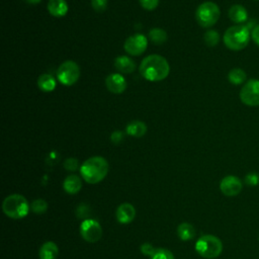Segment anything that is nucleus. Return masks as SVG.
<instances>
[{"label": "nucleus", "mask_w": 259, "mask_h": 259, "mask_svg": "<svg viewBox=\"0 0 259 259\" xmlns=\"http://www.w3.org/2000/svg\"><path fill=\"white\" fill-rule=\"evenodd\" d=\"M140 73L148 81L158 82L166 79L170 73L168 61L160 55L147 56L140 64Z\"/></svg>", "instance_id": "f257e3e1"}, {"label": "nucleus", "mask_w": 259, "mask_h": 259, "mask_svg": "<svg viewBox=\"0 0 259 259\" xmlns=\"http://www.w3.org/2000/svg\"><path fill=\"white\" fill-rule=\"evenodd\" d=\"M108 172V163L101 156H94L86 161L80 167L82 178L89 184H96L103 180Z\"/></svg>", "instance_id": "f03ea898"}, {"label": "nucleus", "mask_w": 259, "mask_h": 259, "mask_svg": "<svg viewBox=\"0 0 259 259\" xmlns=\"http://www.w3.org/2000/svg\"><path fill=\"white\" fill-rule=\"evenodd\" d=\"M224 44L232 51L245 49L251 38V31L245 24H237L229 27L224 33Z\"/></svg>", "instance_id": "7ed1b4c3"}, {"label": "nucleus", "mask_w": 259, "mask_h": 259, "mask_svg": "<svg viewBox=\"0 0 259 259\" xmlns=\"http://www.w3.org/2000/svg\"><path fill=\"white\" fill-rule=\"evenodd\" d=\"M2 209L10 219L18 220L27 215L29 204L26 198L21 194H11L3 200Z\"/></svg>", "instance_id": "20e7f679"}, {"label": "nucleus", "mask_w": 259, "mask_h": 259, "mask_svg": "<svg viewBox=\"0 0 259 259\" xmlns=\"http://www.w3.org/2000/svg\"><path fill=\"white\" fill-rule=\"evenodd\" d=\"M195 250L201 257L206 259H213L222 253L223 243L215 236L204 235L196 241Z\"/></svg>", "instance_id": "39448f33"}, {"label": "nucleus", "mask_w": 259, "mask_h": 259, "mask_svg": "<svg viewBox=\"0 0 259 259\" xmlns=\"http://www.w3.org/2000/svg\"><path fill=\"white\" fill-rule=\"evenodd\" d=\"M221 15V11L219 6L211 1H206L201 3L196 11H195V18L197 23L201 27H211L214 25Z\"/></svg>", "instance_id": "423d86ee"}, {"label": "nucleus", "mask_w": 259, "mask_h": 259, "mask_svg": "<svg viewBox=\"0 0 259 259\" xmlns=\"http://www.w3.org/2000/svg\"><path fill=\"white\" fill-rule=\"evenodd\" d=\"M80 77V68L74 61H65L57 71L58 81L65 86L74 85Z\"/></svg>", "instance_id": "0eeeda50"}, {"label": "nucleus", "mask_w": 259, "mask_h": 259, "mask_svg": "<svg viewBox=\"0 0 259 259\" xmlns=\"http://www.w3.org/2000/svg\"><path fill=\"white\" fill-rule=\"evenodd\" d=\"M241 101L248 106L259 105V80L250 79L242 87L240 91Z\"/></svg>", "instance_id": "6e6552de"}, {"label": "nucleus", "mask_w": 259, "mask_h": 259, "mask_svg": "<svg viewBox=\"0 0 259 259\" xmlns=\"http://www.w3.org/2000/svg\"><path fill=\"white\" fill-rule=\"evenodd\" d=\"M80 234L85 241L95 243L102 236V228L97 221L84 220L80 225Z\"/></svg>", "instance_id": "1a4fd4ad"}, {"label": "nucleus", "mask_w": 259, "mask_h": 259, "mask_svg": "<svg viewBox=\"0 0 259 259\" xmlns=\"http://www.w3.org/2000/svg\"><path fill=\"white\" fill-rule=\"evenodd\" d=\"M148 47V39L142 33H136L128 36L123 45L124 51L132 56L142 55Z\"/></svg>", "instance_id": "9d476101"}, {"label": "nucleus", "mask_w": 259, "mask_h": 259, "mask_svg": "<svg viewBox=\"0 0 259 259\" xmlns=\"http://www.w3.org/2000/svg\"><path fill=\"white\" fill-rule=\"evenodd\" d=\"M242 181L234 175H228L221 180L220 189L227 196H236L242 190Z\"/></svg>", "instance_id": "9b49d317"}, {"label": "nucleus", "mask_w": 259, "mask_h": 259, "mask_svg": "<svg viewBox=\"0 0 259 259\" xmlns=\"http://www.w3.org/2000/svg\"><path fill=\"white\" fill-rule=\"evenodd\" d=\"M126 80L120 73L109 74L105 79V86L111 93L121 94L126 89Z\"/></svg>", "instance_id": "f8f14e48"}, {"label": "nucleus", "mask_w": 259, "mask_h": 259, "mask_svg": "<svg viewBox=\"0 0 259 259\" xmlns=\"http://www.w3.org/2000/svg\"><path fill=\"white\" fill-rule=\"evenodd\" d=\"M136 217L135 207L127 202L121 203L116 209V219L120 224H128Z\"/></svg>", "instance_id": "ddd939ff"}, {"label": "nucleus", "mask_w": 259, "mask_h": 259, "mask_svg": "<svg viewBox=\"0 0 259 259\" xmlns=\"http://www.w3.org/2000/svg\"><path fill=\"white\" fill-rule=\"evenodd\" d=\"M115 69L122 74H130L136 70L135 62L127 56H119L114 60Z\"/></svg>", "instance_id": "4468645a"}, {"label": "nucleus", "mask_w": 259, "mask_h": 259, "mask_svg": "<svg viewBox=\"0 0 259 259\" xmlns=\"http://www.w3.org/2000/svg\"><path fill=\"white\" fill-rule=\"evenodd\" d=\"M47 8L49 13L55 17L65 16L68 12V4L65 0H50Z\"/></svg>", "instance_id": "2eb2a0df"}, {"label": "nucleus", "mask_w": 259, "mask_h": 259, "mask_svg": "<svg viewBox=\"0 0 259 259\" xmlns=\"http://www.w3.org/2000/svg\"><path fill=\"white\" fill-rule=\"evenodd\" d=\"M229 17L233 22L237 24H242L247 21L248 13L244 6L240 4H235L229 9Z\"/></svg>", "instance_id": "dca6fc26"}, {"label": "nucleus", "mask_w": 259, "mask_h": 259, "mask_svg": "<svg viewBox=\"0 0 259 259\" xmlns=\"http://www.w3.org/2000/svg\"><path fill=\"white\" fill-rule=\"evenodd\" d=\"M81 187H82V182L80 177L77 175H69L63 182V188L69 194L78 193Z\"/></svg>", "instance_id": "f3484780"}, {"label": "nucleus", "mask_w": 259, "mask_h": 259, "mask_svg": "<svg viewBox=\"0 0 259 259\" xmlns=\"http://www.w3.org/2000/svg\"><path fill=\"white\" fill-rule=\"evenodd\" d=\"M58 252L59 248L57 244H55L52 241H49L41 245L38 256L39 259H56V257L58 256Z\"/></svg>", "instance_id": "a211bd4d"}, {"label": "nucleus", "mask_w": 259, "mask_h": 259, "mask_svg": "<svg viewBox=\"0 0 259 259\" xmlns=\"http://www.w3.org/2000/svg\"><path fill=\"white\" fill-rule=\"evenodd\" d=\"M126 134L135 137V138H141L147 133V125L145 122L141 120H133L126 125Z\"/></svg>", "instance_id": "6ab92c4d"}, {"label": "nucleus", "mask_w": 259, "mask_h": 259, "mask_svg": "<svg viewBox=\"0 0 259 259\" xmlns=\"http://www.w3.org/2000/svg\"><path fill=\"white\" fill-rule=\"evenodd\" d=\"M37 86L44 92H51L55 90L57 82L51 74H42L37 79Z\"/></svg>", "instance_id": "aec40b11"}, {"label": "nucleus", "mask_w": 259, "mask_h": 259, "mask_svg": "<svg viewBox=\"0 0 259 259\" xmlns=\"http://www.w3.org/2000/svg\"><path fill=\"white\" fill-rule=\"evenodd\" d=\"M177 234L178 237L183 241H189L194 238L195 236V230L191 224L188 223H182L177 228Z\"/></svg>", "instance_id": "412c9836"}, {"label": "nucleus", "mask_w": 259, "mask_h": 259, "mask_svg": "<svg viewBox=\"0 0 259 259\" xmlns=\"http://www.w3.org/2000/svg\"><path fill=\"white\" fill-rule=\"evenodd\" d=\"M228 79L232 84L240 85L246 81L247 75L244 70H242L240 68H234L229 72Z\"/></svg>", "instance_id": "4be33fe9"}, {"label": "nucleus", "mask_w": 259, "mask_h": 259, "mask_svg": "<svg viewBox=\"0 0 259 259\" xmlns=\"http://www.w3.org/2000/svg\"><path fill=\"white\" fill-rule=\"evenodd\" d=\"M149 38L152 42L156 45H162L167 40V33L164 29L160 27H155L149 31Z\"/></svg>", "instance_id": "5701e85b"}, {"label": "nucleus", "mask_w": 259, "mask_h": 259, "mask_svg": "<svg viewBox=\"0 0 259 259\" xmlns=\"http://www.w3.org/2000/svg\"><path fill=\"white\" fill-rule=\"evenodd\" d=\"M204 41L208 47H214L220 41V34L213 29H209L204 33Z\"/></svg>", "instance_id": "b1692460"}, {"label": "nucleus", "mask_w": 259, "mask_h": 259, "mask_svg": "<svg viewBox=\"0 0 259 259\" xmlns=\"http://www.w3.org/2000/svg\"><path fill=\"white\" fill-rule=\"evenodd\" d=\"M31 209L35 213H38V214L44 213L48 209V203H47L46 200H44L41 198L35 199L31 203Z\"/></svg>", "instance_id": "393cba45"}, {"label": "nucleus", "mask_w": 259, "mask_h": 259, "mask_svg": "<svg viewBox=\"0 0 259 259\" xmlns=\"http://www.w3.org/2000/svg\"><path fill=\"white\" fill-rule=\"evenodd\" d=\"M151 259H174V256L171 251L164 248H160L155 250V252L151 256Z\"/></svg>", "instance_id": "a878e982"}, {"label": "nucleus", "mask_w": 259, "mask_h": 259, "mask_svg": "<svg viewBox=\"0 0 259 259\" xmlns=\"http://www.w3.org/2000/svg\"><path fill=\"white\" fill-rule=\"evenodd\" d=\"M91 6L96 12H103L107 7V0H91Z\"/></svg>", "instance_id": "bb28decb"}, {"label": "nucleus", "mask_w": 259, "mask_h": 259, "mask_svg": "<svg viewBox=\"0 0 259 259\" xmlns=\"http://www.w3.org/2000/svg\"><path fill=\"white\" fill-rule=\"evenodd\" d=\"M245 183L249 186H256L259 184V174L249 173L245 177Z\"/></svg>", "instance_id": "cd10ccee"}, {"label": "nucleus", "mask_w": 259, "mask_h": 259, "mask_svg": "<svg viewBox=\"0 0 259 259\" xmlns=\"http://www.w3.org/2000/svg\"><path fill=\"white\" fill-rule=\"evenodd\" d=\"M139 1L142 7L146 10H154L159 4V0H139Z\"/></svg>", "instance_id": "c85d7f7f"}, {"label": "nucleus", "mask_w": 259, "mask_h": 259, "mask_svg": "<svg viewBox=\"0 0 259 259\" xmlns=\"http://www.w3.org/2000/svg\"><path fill=\"white\" fill-rule=\"evenodd\" d=\"M64 167L69 171H75L78 168V160L75 158H68L64 162Z\"/></svg>", "instance_id": "c756f323"}, {"label": "nucleus", "mask_w": 259, "mask_h": 259, "mask_svg": "<svg viewBox=\"0 0 259 259\" xmlns=\"http://www.w3.org/2000/svg\"><path fill=\"white\" fill-rule=\"evenodd\" d=\"M155 248L150 244V243H144L141 246V251L144 255H148V256H152L153 253L155 252Z\"/></svg>", "instance_id": "7c9ffc66"}, {"label": "nucleus", "mask_w": 259, "mask_h": 259, "mask_svg": "<svg viewBox=\"0 0 259 259\" xmlns=\"http://www.w3.org/2000/svg\"><path fill=\"white\" fill-rule=\"evenodd\" d=\"M122 139H123V135H122V133L119 132V131L113 132V133L111 134V136H110V140H111V142L114 143V144L120 143V142L122 141Z\"/></svg>", "instance_id": "2f4dec72"}, {"label": "nucleus", "mask_w": 259, "mask_h": 259, "mask_svg": "<svg viewBox=\"0 0 259 259\" xmlns=\"http://www.w3.org/2000/svg\"><path fill=\"white\" fill-rule=\"evenodd\" d=\"M251 38L255 41L256 45L259 46V24L255 25V26L252 28V31H251Z\"/></svg>", "instance_id": "473e14b6"}, {"label": "nucleus", "mask_w": 259, "mask_h": 259, "mask_svg": "<svg viewBox=\"0 0 259 259\" xmlns=\"http://www.w3.org/2000/svg\"><path fill=\"white\" fill-rule=\"evenodd\" d=\"M24 1H26V2L29 3V4H37V3L40 2L41 0H24Z\"/></svg>", "instance_id": "72a5a7b5"}]
</instances>
